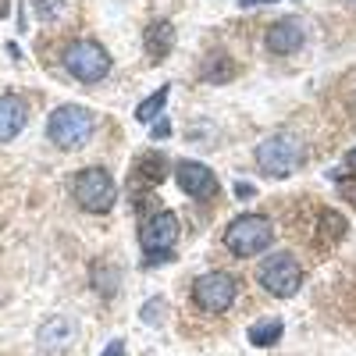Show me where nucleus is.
<instances>
[{"label": "nucleus", "instance_id": "1", "mask_svg": "<svg viewBox=\"0 0 356 356\" xmlns=\"http://www.w3.org/2000/svg\"><path fill=\"white\" fill-rule=\"evenodd\" d=\"M47 136L57 150H82L97 136V114L82 104H61L47 118Z\"/></svg>", "mask_w": 356, "mask_h": 356}, {"label": "nucleus", "instance_id": "2", "mask_svg": "<svg viewBox=\"0 0 356 356\" xmlns=\"http://www.w3.org/2000/svg\"><path fill=\"white\" fill-rule=\"evenodd\" d=\"M271 243H275V225L264 214H243L225 228V246H228L232 257L250 260V257L264 253Z\"/></svg>", "mask_w": 356, "mask_h": 356}, {"label": "nucleus", "instance_id": "3", "mask_svg": "<svg viewBox=\"0 0 356 356\" xmlns=\"http://www.w3.org/2000/svg\"><path fill=\"white\" fill-rule=\"evenodd\" d=\"M72 196H75V203L82 207L86 214H107L111 207L118 203V186H114L111 171H104V168H82L72 178Z\"/></svg>", "mask_w": 356, "mask_h": 356}, {"label": "nucleus", "instance_id": "4", "mask_svg": "<svg viewBox=\"0 0 356 356\" xmlns=\"http://www.w3.org/2000/svg\"><path fill=\"white\" fill-rule=\"evenodd\" d=\"M300 164H303V143L292 132H278L257 146V168L267 178H289Z\"/></svg>", "mask_w": 356, "mask_h": 356}, {"label": "nucleus", "instance_id": "5", "mask_svg": "<svg viewBox=\"0 0 356 356\" xmlns=\"http://www.w3.org/2000/svg\"><path fill=\"white\" fill-rule=\"evenodd\" d=\"M257 282L271 296H278V300H289V296H296L303 285V267L292 253H271L257 267Z\"/></svg>", "mask_w": 356, "mask_h": 356}, {"label": "nucleus", "instance_id": "6", "mask_svg": "<svg viewBox=\"0 0 356 356\" xmlns=\"http://www.w3.org/2000/svg\"><path fill=\"white\" fill-rule=\"evenodd\" d=\"M235 292H239V282L228 271H207L193 282V303L203 314H225L235 303Z\"/></svg>", "mask_w": 356, "mask_h": 356}, {"label": "nucleus", "instance_id": "7", "mask_svg": "<svg viewBox=\"0 0 356 356\" xmlns=\"http://www.w3.org/2000/svg\"><path fill=\"white\" fill-rule=\"evenodd\" d=\"M65 68L79 82H100L111 72V54L93 40H79V43H72L65 50Z\"/></svg>", "mask_w": 356, "mask_h": 356}, {"label": "nucleus", "instance_id": "8", "mask_svg": "<svg viewBox=\"0 0 356 356\" xmlns=\"http://www.w3.org/2000/svg\"><path fill=\"white\" fill-rule=\"evenodd\" d=\"M139 243L143 253L150 260H161L171 253V246L178 243V218L171 211H154L150 218H143L139 225Z\"/></svg>", "mask_w": 356, "mask_h": 356}, {"label": "nucleus", "instance_id": "9", "mask_svg": "<svg viewBox=\"0 0 356 356\" xmlns=\"http://www.w3.org/2000/svg\"><path fill=\"white\" fill-rule=\"evenodd\" d=\"M175 182H178V189H182L186 196H193V200H211V196H218V175L207 168V164H200V161H182L175 168Z\"/></svg>", "mask_w": 356, "mask_h": 356}, {"label": "nucleus", "instance_id": "10", "mask_svg": "<svg viewBox=\"0 0 356 356\" xmlns=\"http://www.w3.org/2000/svg\"><path fill=\"white\" fill-rule=\"evenodd\" d=\"M303 40H307L303 25L296 22V18H282V22H275L271 29H267L264 47L271 50V54H278V57H289V54H296V50L303 47Z\"/></svg>", "mask_w": 356, "mask_h": 356}, {"label": "nucleus", "instance_id": "11", "mask_svg": "<svg viewBox=\"0 0 356 356\" xmlns=\"http://www.w3.org/2000/svg\"><path fill=\"white\" fill-rule=\"evenodd\" d=\"M168 175V157L164 154H139L136 164H132V175H129V186L136 189H154L164 182Z\"/></svg>", "mask_w": 356, "mask_h": 356}, {"label": "nucleus", "instance_id": "12", "mask_svg": "<svg viewBox=\"0 0 356 356\" xmlns=\"http://www.w3.org/2000/svg\"><path fill=\"white\" fill-rule=\"evenodd\" d=\"M72 339H75V321H68V317H50L40 328V349L50 356L65 353L72 346Z\"/></svg>", "mask_w": 356, "mask_h": 356}, {"label": "nucleus", "instance_id": "13", "mask_svg": "<svg viewBox=\"0 0 356 356\" xmlns=\"http://www.w3.org/2000/svg\"><path fill=\"white\" fill-rule=\"evenodd\" d=\"M29 122V107L18 97H0V143H11L15 136H22Z\"/></svg>", "mask_w": 356, "mask_h": 356}, {"label": "nucleus", "instance_id": "14", "mask_svg": "<svg viewBox=\"0 0 356 356\" xmlns=\"http://www.w3.org/2000/svg\"><path fill=\"white\" fill-rule=\"evenodd\" d=\"M175 50V25L171 22H157L146 29V54L154 57V61H164V57Z\"/></svg>", "mask_w": 356, "mask_h": 356}, {"label": "nucleus", "instance_id": "15", "mask_svg": "<svg viewBox=\"0 0 356 356\" xmlns=\"http://www.w3.org/2000/svg\"><path fill=\"white\" fill-rule=\"evenodd\" d=\"M282 332H285V324L278 317H264V321H257L253 328H250V342L260 346V349H267V346H275L282 339Z\"/></svg>", "mask_w": 356, "mask_h": 356}, {"label": "nucleus", "instance_id": "16", "mask_svg": "<svg viewBox=\"0 0 356 356\" xmlns=\"http://www.w3.org/2000/svg\"><path fill=\"white\" fill-rule=\"evenodd\" d=\"M168 97H171V86H161L157 93H150V97H146V100L136 107V118H139V122H157V114L164 111Z\"/></svg>", "mask_w": 356, "mask_h": 356}, {"label": "nucleus", "instance_id": "17", "mask_svg": "<svg viewBox=\"0 0 356 356\" xmlns=\"http://www.w3.org/2000/svg\"><path fill=\"white\" fill-rule=\"evenodd\" d=\"M40 8V18H57L61 15V0H36Z\"/></svg>", "mask_w": 356, "mask_h": 356}, {"label": "nucleus", "instance_id": "18", "mask_svg": "<svg viewBox=\"0 0 356 356\" xmlns=\"http://www.w3.org/2000/svg\"><path fill=\"white\" fill-rule=\"evenodd\" d=\"M161 317H164V303H161V296H157V300H150V303L143 307V321H161Z\"/></svg>", "mask_w": 356, "mask_h": 356}, {"label": "nucleus", "instance_id": "19", "mask_svg": "<svg viewBox=\"0 0 356 356\" xmlns=\"http://www.w3.org/2000/svg\"><path fill=\"white\" fill-rule=\"evenodd\" d=\"M100 356H125V342H122V339H114V342H107V349H104Z\"/></svg>", "mask_w": 356, "mask_h": 356}, {"label": "nucleus", "instance_id": "20", "mask_svg": "<svg viewBox=\"0 0 356 356\" xmlns=\"http://www.w3.org/2000/svg\"><path fill=\"white\" fill-rule=\"evenodd\" d=\"M164 136H171V122H164V118H161V122L154 125V139H164Z\"/></svg>", "mask_w": 356, "mask_h": 356}, {"label": "nucleus", "instance_id": "21", "mask_svg": "<svg viewBox=\"0 0 356 356\" xmlns=\"http://www.w3.org/2000/svg\"><path fill=\"white\" fill-rule=\"evenodd\" d=\"M253 193H257V189H253L250 182H239V186H235V196H239V200H250Z\"/></svg>", "mask_w": 356, "mask_h": 356}, {"label": "nucleus", "instance_id": "22", "mask_svg": "<svg viewBox=\"0 0 356 356\" xmlns=\"http://www.w3.org/2000/svg\"><path fill=\"white\" fill-rule=\"evenodd\" d=\"M260 4H275V0H239V8H260Z\"/></svg>", "mask_w": 356, "mask_h": 356}, {"label": "nucleus", "instance_id": "23", "mask_svg": "<svg viewBox=\"0 0 356 356\" xmlns=\"http://www.w3.org/2000/svg\"><path fill=\"white\" fill-rule=\"evenodd\" d=\"M349 164L356 168V146H353V150H349Z\"/></svg>", "mask_w": 356, "mask_h": 356}, {"label": "nucleus", "instance_id": "24", "mask_svg": "<svg viewBox=\"0 0 356 356\" xmlns=\"http://www.w3.org/2000/svg\"><path fill=\"white\" fill-rule=\"evenodd\" d=\"M353 4H356V0H353Z\"/></svg>", "mask_w": 356, "mask_h": 356}]
</instances>
